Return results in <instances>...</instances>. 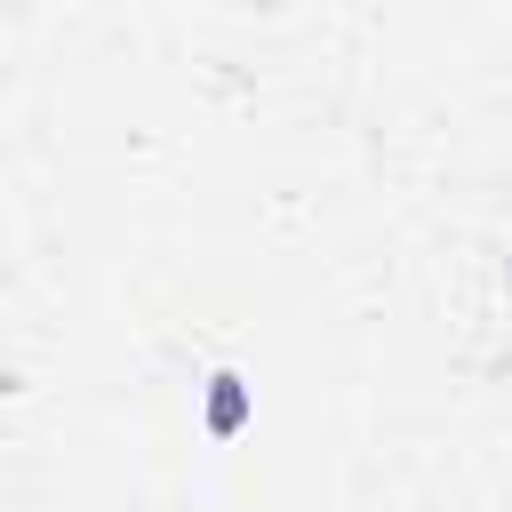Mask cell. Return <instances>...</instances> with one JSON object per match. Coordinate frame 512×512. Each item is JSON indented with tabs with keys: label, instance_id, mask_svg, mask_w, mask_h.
<instances>
[{
	"label": "cell",
	"instance_id": "1",
	"mask_svg": "<svg viewBox=\"0 0 512 512\" xmlns=\"http://www.w3.org/2000/svg\"><path fill=\"white\" fill-rule=\"evenodd\" d=\"M240 424H248V376L216 368L208 376V432H240Z\"/></svg>",
	"mask_w": 512,
	"mask_h": 512
}]
</instances>
